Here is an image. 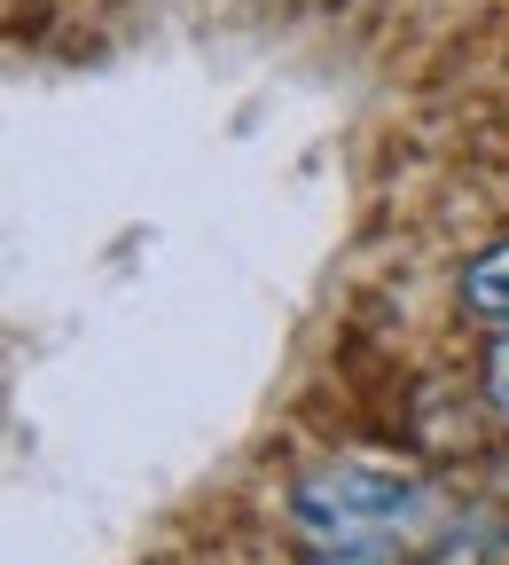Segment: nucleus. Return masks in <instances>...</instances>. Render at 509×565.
I'll use <instances>...</instances> for the list:
<instances>
[{"mask_svg": "<svg viewBox=\"0 0 509 565\" xmlns=\"http://www.w3.org/2000/svg\"><path fill=\"white\" fill-rule=\"evenodd\" d=\"M455 299H463V315H470V322L509 330V236H501V244H486L478 259H463Z\"/></svg>", "mask_w": 509, "mask_h": 565, "instance_id": "obj_2", "label": "nucleus"}, {"mask_svg": "<svg viewBox=\"0 0 509 565\" xmlns=\"http://www.w3.org/2000/svg\"><path fill=\"white\" fill-rule=\"evenodd\" d=\"M322 565H377L369 550H322Z\"/></svg>", "mask_w": 509, "mask_h": 565, "instance_id": "obj_4", "label": "nucleus"}, {"mask_svg": "<svg viewBox=\"0 0 509 565\" xmlns=\"http://www.w3.org/2000/svg\"><path fill=\"white\" fill-rule=\"evenodd\" d=\"M486 401H494V408L509 416V330H501V345L486 353Z\"/></svg>", "mask_w": 509, "mask_h": 565, "instance_id": "obj_3", "label": "nucleus"}, {"mask_svg": "<svg viewBox=\"0 0 509 565\" xmlns=\"http://www.w3.org/2000/svg\"><path fill=\"white\" fill-rule=\"evenodd\" d=\"M440 494L423 471H392V463H314L290 487V519L314 550H385L400 534H415Z\"/></svg>", "mask_w": 509, "mask_h": 565, "instance_id": "obj_1", "label": "nucleus"}]
</instances>
